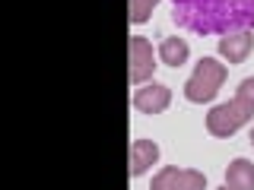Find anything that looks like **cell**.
<instances>
[{
	"mask_svg": "<svg viewBox=\"0 0 254 190\" xmlns=\"http://www.w3.org/2000/svg\"><path fill=\"white\" fill-rule=\"evenodd\" d=\"M222 83H226V67H222L219 60H213V57H203L194 67V73H190L188 86H185V95H188V101H194V105H203V101H213L219 95Z\"/></svg>",
	"mask_w": 254,
	"mask_h": 190,
	"instance_id": "1",
	"label": "cell"
},
{
	"mask_svg": "<svg viewBox=\"0 0 254 190\" xmlns=\"http://www.w3.org/2000/svg\"><path fill=\"white\" fill-rule=\"evenodd\" d=\"M251 114H254V111L245 105V101L232 98V101H226V105L210 108V114H206V130H210V137L229 140V137H235V133L251 121Z\"/></svg>",
	"mask_w": 254,
	"mask_h": 190,
	"instance_id": "2",
	"label": "cell"
},
{
	"mask_svg": "<svg viewBox=\"0 0 254 190\" xmlns=\"http://www.w3.org/2000/svg\"><path fill=\"white\" fill-rule=\"evenodd\" d=\"M149 190H206V174L194 171V168H175V165H169V168L156 171Z\"/></svg>",
	"mask_w": 254,
	"mask_h": 190,
	"instance_id": "3",
	"label": "cell"
},
{
	"mask_svg": "<svg viewBox=\"0 0 254 190\" xmlns=\"http://www.w3.org/2000/svg\"><path fill=\"white\" fill-rule=\"evenodd\" d=\"M156 70V51H153V42L143 35H133L130 38V79L137 86H143Z\"/></svg>",
	"mask_w": 254,
	"mask_h": 190,
	"instance_id": "4",
	"label": "cell"
},
{
	"mask_svg": "<svg viewBox=\"0 0 254 190\" xmlns=\"http://www.w3.org/2000/svg\"><path fill=\"white\" fill-rule=\"evenodd\" d=\"M169 105H172L169 86L149 83V86H140V89L133 92V108L143 111V114H162V111H169Z\"/></svg>",
	"mask_w": 254,
	"mask_h": 190,
	"instance_id": "5",
	"label": "cell"
},
{
	"mask_svg": "<svg viewBox=\"0 0 254 190\" xmlns=\"http://www.w3.org/2000/svg\"><path fill=\"white\" fill-rule=\"evenodd\" d=\"M251 48H254V35H251L248 29L226 32V35L219 38V54H222V57H226L229 63H242V60H248Z\"/></svg>",
	"mask_w": 254,
	"mask_h": 190,
	"instance_id": "6",
	"label": "cell"
},
{
	"mask_svg": "<svg viewBox=\"0 0 254 190\" xmlns=\"http://www.w3.org/2000/svg\"><path fill=\"white\" fill-rule=\"evenodd\" d=\"M156 162H159V146L153 140H137L130 146V174H133V178L146 174Z\"/></svg>",
	"mask_w": 254,
	"mask_h": 190,
	"instance_id": "7",
	"label": "cell"
},
{
	"mask_svg": "<svg viewBox=\"0 0 254 190\" xmlns=\"http://www.w3.org/2000/svg\"><path fill=\"white\" fill-rule=\"evenodd\" d=\"M226 187L229 190H254V165L248 158H235L226 171Z\"/></svg>",
	"mask_w": 254,
	"mask_h": 190,
	"instance_id": "8",
	"label": "cell"
},
{
	"mask_svg": "<svg viewBox=\"0 0 254 190\" xmlns=\"http://www.w3.org/2000/svg\"><path fill=\"white\" fill-rule=\"evenodd\" d=\"M188 54H190V48H188L185 38H165L159 45V57H162L165 67H181L188 60Z\"/></svg>",
	"mask_w": 254,
	"mask_h": 190,
	"instance_id": "9",
	"label": "cell"
},
{
	"mask_svg": "<svg viewBox=\"0 0 254 190\" xmlns=\"http://www.w3.org/2000/svg\"><path fill=\"white\" fill-rule=\"evenodd\" d=\"M156 6L159 0H130V22H146Z\"/></svg>",
	"mask_w": 254,
	"mask_h": 190,
	"instance_id": "10",
	"label": "cell"
},
{
	"mask_svg": "<svg viewBox=\"0 0 254 190\" xmlns=\"http://www.w3.org/2000/svg\"><path fill=\"white\" fill-rule=\"evenodd\" d=\"M235 98H238V101H245V105L254 111V76H248V79H242V83H238Z\"/></svg>",
	"mask_w": 254,
	"mask_h": 190,
	"instance_id": "11",
	"label": "cell"
},
{
	"mask_svg": "<svg viewBox=\"0 0 254 190\" xmlns=\"http://www.w3.org/2000/svg\"><path fill=\"white\" fill-rule=\"evenodd\" d=\"M251 146H254V130H251Z\"/></svg>",
	"mask_w": 254,
	"mask_h": 190,
	"instance_id": "12",
	"label": "cell"
},
{
	"mask_svg": "<svg viewBox=\"0 0 254 190\" xmlns=\"http://www.w3.org/2000/svg\"><path fill=\"white\" fill-rule=\"evenodd\" d=\"M219 190H229V187H219Z\"/></svg>",
	"mask_w": 254,
	"mask_h": 190,
	"instance_id": "13",
	"label": "cell"
}]
</instances>
